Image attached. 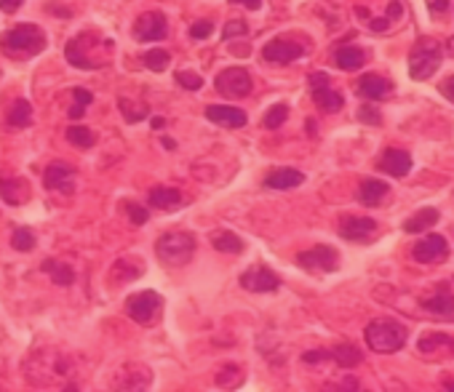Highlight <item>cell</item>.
<instances>
[{"instance_id":"38","label":"cell","mask_w":454,"mask_h":392,"mask_svg":"<svg viewBox=\"0 0 454 392\" xmlns=\"http://www.w3.org/2000/svg\"><path fill=\"white\" fill-rule=\"evenodd\" d=\"M355 118L361 120V123H366V126H379V123H382V115H379V109H377L372 102L361 104L358 112H355Z\"/></svg>"},{"instance_id":"12","label":"cell","mask_w":454,"mask_h":392,"mask_svg":"<svg viewBox=\"0 0 454 392\" xmlns=\"http://www.w3.org/2000/svg\"><path fill=\"white\" fill-rule=\"evenodd\" d=\"M43 187L45 190H59V192H72L75 190V168L65 160H54L45 165L43 171Z\"/></svg>"},{"instance_id":"16","label":"cell","mask_w":454,"mask_h":392,"mask_svg":"<svg viewBox=\"0 0 454 392\" xmlns=\"http://www.w3.org/2000/svg\"><path fill=\"white\" fill-rule=\"evenodd\" d=\"M411 165H414L411 155L406 150H399V147H390L379 158V171H385L388 176H396V179H404L411 171Z\"/></svg>"},{"instance_id":"44","label":"cell","mask_w":454,"mask_h":392,"mask_svg":"<svg viewBox=\"0 0 454 392\" xmlns=\"http://www.w3.org/2000/svg\"><path fill=\"white\" fill-rule=\"evenodd\" d=\"M401 16H404V6H401L399 0H390V6H388V19H390V22H399Z\"/></svg>"},{"instance_id":"29","label":"cell","mask_w":454,"mask_h":392,"mask_svg":"<svg viewBox=\"0 0 454 392\" xmlns=\"http://www.w3.org/2000/svg\"><path fill=\"white\" fill-rule=\"evenodd\" d=\"M33 123V104L27 99H16L13 107L9 109V126L11 129H27Z\"/></svg>"},{"instance_id":"18","label":"cell","mask_w":454,"mask_h":392,"mask_svg":"<svg viewBox=\"0 0 454 392\" xmlns=\"http://www.w3.org/2000/svg\"><path fill=\"white\" fill-rule=\"evenodd\" d=\"M334 65L345 70V72H353V70H361L366 65V51L364 48H358V45H340L337 51H334Z\"/></svg>"},{"instance_id":"5","label":"cell","mask_w":454,"mask_h":392,"mask_svg":"<svg viewBox=\"0 0 454 392\" xmlns=\"http://www.w3.org/2000/svg\"><path fill=\"white\" fill-rule=\"evenodd\" d=\"M123 310L139 326H153L161 320V312H163V296L158 291H139V294H131L126 299Z\"/></svg>"},{"instance_id":"34","label":"cell","mask_w":454,"mask_h":392,"mask_svg":"<svg viewBox=\"0 0 454 392\" xmlns=\"http://www.w3.org/2000/svg\"><path fill=\"white\" fill-rule=\"evenodd\" d=\"M286 118H288V107L278 102V104H273V107L265 112V118H262V126H265L267 131H276V129H281V126L286 123Z\"/></svg>"},{"instance_id":"48","label":"cell","mask_w":454,"mask_h":392,"mask_svg":"<svg viewBox=\"0 0 454 392\" xmlns=\"http://www.w3.org/2000/svg\"><path fill=\"white\" fill-rule=\"evenodd\" d=\"M441 94L454 104V75H452V77H446V80L441 83Z\"/></svg>"},{"instance_id":"27","label":"cell","mask_w":454,"mask_h":392,"mask_svg":"<svg viewBox=\"0 0 454 392\" xmlns=\"http://www.w3.org/2000/svg\"><path fill=\"white\" fill-rule=\"evenodd\" d=\"M313 102H315V107L323 109V112H340L345 107V99L340 91H334V88H315L313 91Z\"/></svg>"},{"instance_id":"10","label":"cell","mask_w":454,"mask_h":392,"mask_svg":"<svg viewBox=\"0 0 454 392\" xmlns=\"http://www.w3.org/2000/svg\"><path fill=\"white\" fill-rule=\"evenodd\" d=\"M305 51H308V48L302 43H297V40L276 38V40L265 43V48H262V59H265L267 65H291V62L302 59Z\"/></svg>"},{"instance_id":"45","label":"cell","mask_w":454,"mask_h":392,"mask_svg":"<svg viewBox=\"0 0 454 392\" xmlns=\"http://www.w3.org/2000/svg\"><path fill=\"white\" fill-rule=\"evenodd\" d=\"M390 24H393V22H390L388 16H379V19H369V27H372L374 33H385Z\"/></svg>"},{"instance_id":"50","label":"cell","mask_w":454,"mask_h":392,"mask_svg":"<svg viewBox=\"0 0 454 392\" xmlns=\"http://www.w3.org/2000/svg\"><path fill=\"white\" fill-rule=\"evenodd\" d=\"M150 123H153V129H156V131L166 129V118H161V115H156V118L150 120Z\"/></svg>"},{"instance_id":"20","label":"cell","mask_w":454,"mask_h":392,"mask_svg":"<svg viewBox=\"0 0 454 392\" xmlns=\"http://www.w3.org/2000/svg\"><path fill=\"white\" fill-rule=\"evenodd\" d=\"M147 203L158 211H174V208L182 206V192L174 187H153L150 195H147Z\"/></svg>"},{"instance_id":"43","label":"cell","mask_w":454,"mask_h":392,"mask_svg":"<svg viewBox=\"0 0 454 392\" xmlns=\"http://www.w3.org/2000/svg\"><path fill=\"white\" fill-rule=\"evenodd\" d=\"M329 358V352H326V349H310V352H305V355H302V360H305V363H313V366H315V363H321V360H326Z\"/></svg>"},{"instance_id":"51","label":"cell","mask_w":454,"mask_h":392,"mask_svg":"<svg viewBox=\"0 0 454 392\" xmlns=\"http://www.w3.org/2000/svg\"><path fill=\"white\" fill-rule=\"evenodd\" d=\"M355 13H358L361 19H366V22L372 19V13H369V9H364V6H355Z\"/></svg>"},{"instance_id":"4","label":"cell","mask_w":454,"mask_h":392,"mask_svg":"<svg viewBox=\"0 0 454 392\" xmlns=\"http://www.w3.org/2000/svg\"><path fill=\"white\" fill-rule=\"evenodd\" d=\"M443 51H441V43L438 40H433V38H422L420 43H414L409 54V75L414 80H431L436 72H438V67H441V59H443Z\"/></svg>"},{"instance_id":"11","label":"cell","mask_w":454,"mask_h":392,"mask_svg":"<svg viewBox=\"0 0 454 392\" xmlns=\"http://www.w3.org/2000/svg\"><path fill=\"white\" fill-rule=\"evenodd\" d=\"M241 285L252 294H273L281 288V278H278L270 267L259 264V267H249L244 275H241Z\"/></svg>"},{"instance_id":"6","label":"cell","mask_w":454,"mask_h":392,"mask_svg":"<svg viewBox=\"0 0 454 392\" xmlns=\"http://www.w3.org/2000/svg\"><path fill=\"white\" fill-rule=\"evenodd\" d=\"M214 88L227 99L249 97V94H252V75H249V70H244V67H227V70H222L220 75H217Z\"/></svg>"},{"instance_id":"23","label":"cell","mask_w":454,"mask_h":392,"mask_svg":"<svg viewBox=\"0 0 454 392\" xmlns=\"http://www.w3.org/2000/svg\"><path fill=\"white\" fill-rule=\"evenodd\" d=\"M417 349L425 352V355L441 352V349H446L449 355H454V337H449V334H438V331H431V334H425V337L417 342Z\"/></svg>"},{"instance_id":"21","label":"cell","mask_w":454,"mask_h":392,"mask_svg":"<svg viewBox=\"0 0 454 392\" xmlns=\"http://www.w3.org/2000/svg\"><path fill=\"white\" fill-rule=\"evenodd\" d=\"M422 310H428L431 315L454 317V294L452 291H446V288H438L433 296L422 299Z\"/></svg>"},{"instance_id":"41","label":"cell","mask_w":454,"mask_h":392,"mask_svg":"<svg viewBox=\"0 0 454 392\" xmlns=\"http://www.w3.org/2000/svg\"><path fill=\"white\" fill-rule=\"evenodd\" d=\"M129 219H131V224H136V227H142V224H147V219H150V211H147L144 206L129 203Z\"/></svg>"},{"instance_id":"31","label":"cell","mask_w":454,"mask_h":392,"mask_svg":"<svg viewBox=\"0 0 454 392\" xmlns=\"http://www.w3.org/2000/svg\"><path fill=\"white\" fill-rule=\"evenodd\" d=\"M67 142L72 144V147H78V150H89V147H94L97 136L86 126H70L67 129Z\"/></svg>"},{"instance_id":"13","label":"cell","mask_w":454,"mask_h":392,"mask_svg":"<svg viewBox=\"0 0 454 392\" xmlns=\"http://www.w3.org/2000/svg\"><path fill=\"white\" fill-rule=\"evenodd\" d=\"M449 256V243L443 235H425V238L411 249V259L420 264H433V261H443Z\"/></svg>"},{"instance_id":"8","label":"cell","mask_w":454,"mask_h":392,"mask_svg":"<svg viewBox=\"0 0 454 392\" xmlns=\"http://www.w3.org/2000/svg\"><path fill=\"white\" fill-rule=\"evenodd\" d=\"M297 264L310 273H334L340 267V254L332 246H315L297 254Z\"/></svg>"},{"instance_id":"1","label":"cell","mask_w":454,"mask_h":392,"mask_svg":"<svg viewBox=\"0 0 454 392\" xmlns=\"http://www.w3.org/2000/svg\"><path fill=\"white\" fill-rule=\"evenodd\" d=\"M0 45L9 51V54L19 56V59H33L40 51H45V33L38 24H16L11 30L0 35Z\"/></svg>"},{"instance_id":"26","label":"cell","mask_w":454,"mask_h":392,"mask_svg":"<svg viewBox=\"0 0 454 392\" xmlns=\"http://www.w3.org/2000/svg\"><path fill=\"white\" fill-rule=\"evenodd\" d=\"M27 195H30V190H27L24 179H3L0 182V197L9 206H19L22 200H27Z\"/></svg>"},{"instance_id":"19","label":"cell","mask_w":454,"mask_h":392,"mask_svg":"<svg viewBox=\"0 0 454 392\" xmlns=\"http://www.w3.org/2000/svg\"><path fill=\"white\" fill-rule=\"evenodd\" d=\"M305 182V174L297 171V168H276L265 176V187L267 190H294Z\"/></svg>"},{"instance_id":"25","label":"cell","mask_w":454,"mask_h":392,"mask_svg":"<svg viewBox=\"0 0 454 392\" xmlns=\"http://www.w3.org/2000/svg\"><path fill=\"white\" fill-rule=\"evenodd\" d=\"M209 240L211 246L222 251V254H244V240L238 238L235 232H230V229H217V232L209 235Z\"/></svg>"},{"instance_id":"37","label":"cell","mask_w":454,"mask_h":392,"mask_svg":"<svg viewBox=\"0 0 454 392\" xmlns=\"http://www.w3.org/2000/svg\"><path fill=\"white\" fill-rule=\"evenodd\" d=\"M249 35V24L244 19H230V22L222 27V40H238V38H246Z\"/></svg>"},{"instance_id":"14","label":"cell","mask_w":454,"mask_h":392,"mask_svg":"<svg viewBox=\"0 0 454 392\" xmlns=\"http://www.w3.org/2000/svg\"><path fill=\"white\" fill-rule=\"evenodd\" d=\"M340 235L350 243H369L377 235V222L369 217H342L340 219Z\"/></svg>"},{"instance_id":"40","label":"cell","mask_w":454,"mask_h":392,"mask_svg":"<svg viewBox=\"0 0 454 392\" xmlns=\"http://www.w3.org/2000/svg\"><path fill=\"white\" fill-rule=\"evenodd\" d=\"M211 33H214V24H211L209 19H203V22H195L193 27H190V38H193V40H206Z\"/></svg>"},{"instance_id":"32","label":"cell","mask_w":454,"mask_h":392,"mask_svg":"<svg viewBox=\"0 0 454 392\" xmlns=\"http://www.w3.org/2000/svg\"><path fill=\"white\" fill-rule=\"evenodd\" d=\"M72 99H75V104L70 107L67 115H70L72 120H80L83 118V112H86V107L94 102V94H91L89 88H72Z\"/></svg>"},{"instance_id":"35","label":"cell","mask_w":454,"mask_h":392,"mask_svg":"<svg viewBox=\"0 0 454 392\" xmlns=\"http://www.w3.org/2000/svg\"><path fill=\"white\" fill-rule=\"evenodd\" d=\"M38 238H35V232L30 227H16L11 235V249L16 251H33Z\"/></svg>"},{"instance_id":"52","label":"cell","mask_w":454,"mask_h":392,"mask_svg":"<svg viewBox=\"0 0 454 392\" xmlns=\"http://www.w3.org/2000/svg\"><path fill=\"white\" fill-rule=\"evenodd\" d=\"M161 142H163L166 150H177V142H174V139H161Z\"/></svg>"},{"instance_id":"42","label":"cell","mask_w":454,"mask_h":392,"mask_svg":"<svg viewBox=\"0 0 454 392\" xmlns=\"http://www.w3.org/2000/svg\"><path fill=\"white\" fill-rule=\"evenodd\" d=\"M308 83H310V91H315V88H326L329 86V75H326V72H310Z\"/></svg>"},{"instance_id":"53","label":"cell","mask_w":454,"mask_h":392,"mask_svg":"<svg viewBox=\"0 0 454 392\" xmlns=\"http://www.w3.org/2000/svg\"><path fill=\"white\" fill-rule=\"evenodd\" d=\"M446 51H449V56H454V35L446 40Z\"/></svg>"},{"instance_id":"54","label":"cell","mask_w":454,"mask_h":392,"mask_svg":"<svg viewBox=\"0 0 454 392\" xmlns=\"http://www.w3.org/2000/svg\"><path fill=\"white\" fill-rule=\"evenodd\" d=\"M443 387H446V390H454V381H446V384H443Z\"/></svg>"},{"instance_id":"24","label":"cell","mask_w":454,"mask_h":392,"mask_svg":"<svg viewBox=\"0 0 454 392\" xmlns=\"http://www.w3.org/2000/svg\"><path fill=\"white\" fill-rule=\"evenodd\" d=\"M385 195H388V185L382 179H364L358 185V200L364 206H377Z\"/></svg>"},{"instance_id":"17","label":"cell","mask_w":454,"mask_h":392,"mask_svg":"<svg viewBox=\"0 0 454 392\" xmlns=\"http://www.w3.org/2000/svg\"><path fill=\"white\" fill-rule=\"evenodd\" d=\"M390 83L385 75H377V72H369V75L358 77V83H355V94L361 99H369V102H377V99H382L385 94H390Z\"/></svg>"},{"instance_id":"33","label":"cell","mask_w":454,"mask_h":392,"mask_svg":"<svg viewBox=\"0 0 454 392\" xmlns=\"http://www.w3.org/2000/svg\"><path fill=\"white\" fill-rule=\"evenodd\" d=\"M168 62H171V56H168V51H163V48H153V51L142 54V65L147 67V70H153V72H163L168 67Z\"/></svg>"},{"instance_id":"22","label":"cell","mask_w":454,"mask_h":392,"mask_svg":"<svg viewBox=\"0 0 454 392\" xmlns=\"http://www.w3.org/2000/svg\"><path fill=\"white\" fill-rule=\"evenodd\" d=\"M438 208H433V206H425V208H420L417 214H411L406 222H404V229L409 232V235H417V232H425L428 227H433L436 222H438Z\"/></svg>"},{"instance_id":"15","label":"cell","mask_w":454,"mask_h":392,"mask_svg":"<svg viewBox=\"0 0 454 392\" xmlns=\"http://www.w3.org/2000/svg\"><path fill=\"white\" fill-rule=\"evenodd\" d=\"M206 118L211 123H217L222 129H244L249 123V115H246L241 107H230V104H209L206 107Z\"/></svg>"},{"instance_id":"49","label":"cell","mask_w":454,"mask_h":392,"mask_svg":"<svg viewBox=\"0 0 454 392\" xmlns=\"http://www.w3.org/2000/svg\"><path fill=\"white\" fill-rule=\"evenodd\" d=\"M227 3H233V6H246V9H252V11H259V9H262V0H227Z\"/></svg>"},{"instance_id":"3","label":"cell","mask_w":454,"mask_h":392,"mask_svg":"<svg viewBox=\"0 0 454 392\" xmlns=\"http://www.w3.org/2000/svg\"><path fill=\"white\" fill-rule=\"evenodd\" d=\"M195 249H198L195 235L182 232V229L161 235L156 243L158 259L163 261V264H168V267H185V264H190V259L195 256Z\"/></svg>"},{"instance_id":"47","label":"cell","mask_w":454,"mask_h":392,"mask_svg":"<svg viewBox=\"0 0 454 392\" xmlns=\"http://www.w3.org/2000/svg\"><path fill=\"white\" fill-rule=\"evenodd\" d=\"M24 0H0V11L3 13H13L19 11V6H22Z\"/></svg>"},{"instance_id":"36","label":"cell","mask_w":454,"mask_h":392,"mask_svg":"<svg viewBox=\"0 0 454 392\" xmlns=\"http://www.w3.org/2000/svg\"><path fill=\"white\" fill-rule=\"evenodd\" d=\"M118 107H121L123 118L129 120V123H139V120L147 118V107H144V104H129L126 97L118 99Z\"/></svg>"},{"instance_id":"46","label":"cell","mask_w":454,"mask_h":392,"mask_svg":"<svg viewBox=\"0 0 454 392\" xmlns=\"http://www.w3.org/2000/svg\"><path fill=\"white\" fill-rule=\"evenodd\" d=\"M428 9H431L433 16H441V13L449 9V0H431V3H428Z\"/></svg>"},{"instance_id":"9","label":"cell","mask_w":454,"mask_h":392,"mask_svg":"<svg viewBox=\"0 0 454 392\" xmlns=\"http://www.w3.org/2000/svg\"><path fill=\"white\" fill-rule=\"evenodd\" d=\"M97 38H94V33H78L70 43L65 45V56L67 62L72 67H78V70H99V67H104L102 62H97V59H91V43H94Z\"/></svg>"},{"instance_id":"39","label":"cell","mask_w":454,"mask_h":392,"mask_svg":"<svg viewBox=\"0 0 454 392\" xmlns=\"http://www.w3.org/2000/svg\"><path fill=\"white\" fill-rule=\"evenodd\" d=\"M177 83L185 91H200L203 88V77L198 75V72H190V70H182V72H177Z\"/></svg>"},{"instance_id":"7","label":"cell","mask_w":454,"mask_h":392,"mask_svg":"<svg viewBox=\"0 0 454 392\" xmlns=\"http://www.w3.org/2000/svg\"><path fill=\"white\" fill-rule=\"evenodd\" d=\"M168 35V22L161 11H144L134 22V38L139 43H158Z\"/></svg>"},{"instance_id":"30","label":"cell","mask_w":454,"mask_h":392,"mask_svg":"<svg viewBox=\"0 0 454 392\" xmlns=\"http://www.w3.org/2000/svg\"><path fill=\"white\" fill-rule=\"evenodd\" d=\"M329 358H332L337 366H342V369H353V366H358V363L364 360V355H361V349L353 347V344H337V347L329 352Z\"/></svg>"},{"instance_id":"28","label":"cell","mask_w":454,"mask_h":392,"mask_svg":"<svg viewBox=\"0 0 454 392\" xmlns=\"http://www.w3.org/2000/svg\"><path fill=\"white\" fill-rule=\"evenodd\" d=\"M40 270L51 275V281H54L56 285H72V283H75V270H72L70 264H62V261H54V259H45L43 264H40Z\"/></svg>"},{"instance_id":"2","label":"cell","mask_w":454,"mask_h":392,"mask_svg":"<svg viewBox=\"0 0 454 392\" xmlns=\"http://www.w3.org/2000/svg\"><path fill=\"white\" fill-rule=\"evenodd\" d=\"M364 337L369 349H374V352H399L406 344L409 331L404 323L393 320V317H377L366 326Z\"/></svg>"}]
</instances>
